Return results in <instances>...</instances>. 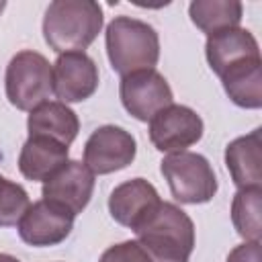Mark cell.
<instances>
[{
	"label": "cell",
	"mask_w": 262,
	"mask_h": 262,
	"mask_svg": "<svg viewBox=\"0 0 262 262\" xmlns=\"http://www.w3.org/2000/svg\"><path fill=\"white\" fill-rule=\"evenodd\" d=\"M190 20L207 35L233 29L242 20V2L237 0H194L188 6Z\"/></svg>",
	"instance_id": "cell-18"
},
{
	"label": "cell",
	"mask_w": 262,
	"mask_h": 262,
	"mask_svg": "<svg viewBox=\"0 0 262 262\" xmlns=\"http://www.w3.org/2000/svg\"><path fill=\"white\" fill-rule=\"evenodd\" d=\"M29 135H45L63 145H70L80 129V121L76 113L59 100H45L35 106L27 119Z\"/></svg>",
	"instance_id": "cell-16"
},
{
	"label": "cell",
	"mask_w": 262,
	"mask_h": 262,
	"mask_svg": "<svg viewBox=\"0 0 262 262\" xmlns=\"http://www.w3.org/2000/svg\"><path fill=\"white\" fill-rule=\"evenodd\" d=\"M0 262H18V260L10 254H0Z\"/></svg>",
	"instance_id": "cell-23"
},
{
	"label": "cell",
	"mask_w": 262,
	"mask_h": 262,
	"mask_svg": "<svg viewBox=\"0 0 262 262\" xmlns=\"http://www.w3.org/2000/svg\"><path fill=\"white\" fill-rule=\"evenodd\" d=\"M162 174L170 184L172 196L184 205L209 203L217 192L215 172L201 154H170L162 160Z\"/></svg>",
	"instance_id": "cell-5"
},
{
	"label": "cell",
	"mask_w": 262,
	"mask_h": 262,
	"mask_svg": "<svg viewBox=\"0 0 262 262\" xmlns=\"http://www.w3.org/2000/svg\"><path fill=\"white\" fill-rule=\"evenodd\" d=\"M121 102L137 121H151L162 108L172 104V88L156 70H139L121 78Z\"/></svg>",
	"instance_id": "cell-6"
},
{
	"label": "cell",
	"mask_w": 262,
	"mask_h": 262,
	"mask_svg": "<svg viewBox=\"0 0 262 262\" xmlns=\"http://www.w3.org/2000/svg\"><path fill=\"white\" fill-rule=\"evenodd\" d=\"M29 205L31 201L27 190L20 184L0 176V227L16 225L20 217L27 213Z\"/></svg>",
	"instance_id": "cell-20"
},
{
	"label": "cell",
	"mask_w": 262,
	"mask_h": 262,
	"mask_svg": "<svg viewBox=\"0 0 262 262\" xmlns=\"http://www.w3.org/2000/svg\"><path fill=\"white\" fill-rule=\"evenodd\" d=\"M72 227H74V215L41 199L29 205L27 213L20 217L18 235L25 244L43 248L63 242L70 235Z\"/></svg>",
	"instance_id": "cell-11"
},
{
	"label": "cell",
	"mask_w": 262,
	"mask_h": 262,
	"mask_svg": "<svg viewBox=\"0 0 262 262\" xmlns=\"http://www.w3.org/2000/svg\"><path fill=\"white\" fill-rule=\"evenodd\" d=\"M106 53L113 70L121 76L154 70L160 57V39L151 25L131 16H117L106 27Z\"/></svg>",
	"instance_id": "cell-3"
},
{
	"label": "cell",
	"mask_w": 262,
	"mask_h": 262,
	"mask_svg": "<svg viewBox=\"0 0 262 262\" xmlns=\"http://www.w3.org/2000/svg\"><path fill=\"white\" fill-rule=\"evenodd\" d=\"M4 8H6V2H4V0H0V14H2V10H4Z\"/></svg>",
	"instance_id": "cell-24"
},
{
	"label": "cell",
	"mask_w": 262,
	"mask_h": 262,
	"mask_svg": "<svg viewBox=\"0 0 262 262\" xmlns=\"http://www.w3.org/2000/svg\"><path fill=\"white\" fill-rule=\"evenodd\" d=\"M151 262H188L194 250V223L176 205L162 201L135 229Z\"/></svg>",
	"instance_id": "cell-1"
},
{
	"label": "cell",
	"mask_w": 262,
	"mask_h": 262,
	"mask_svg": "<svg viewBox=\"0 0 262 262\" xmlns=\"http://www.w3.org/2000/svg\"><path fill=\"white\" fill-rule=\"evenodd\" d=\"M205 55L211 70L217 76H221L229 66L248 57H258L260 49H258V41L250 31L233 27L209 35L205 43Z\"/></svg>",
	"instance_id": "cell-13"
},
{
	"label": "cell",
	"mask_w": 262,
	"mask_h": 262,
	"mask_svg": "<svg viewBox=\"0 0 262 262\" xmlns=\"http://www.w3.org/2000/svg\"><path fill=\"white\" fill-rule=\"evenodd\" d=\"M162 203L154 184L143 178H133L119 184L108 196V211L113 219L129 229H137Z\"/></svg>",
	"instance_id": "cell-12"
},
{
	"label": "cell",
	"mask_w": 262,
	"mask_h": 262,
	"mask_svg": "<svg viewBox=\"0 0 262 262\" xmlns=\"http://www.w3.org/2000/svg\"><path fill=\"white\" fill-rule=\"evenodd\" d=\"M94 190V174L86 164L68 160L57 172L43 182V201L63 209L70 215H78L90 203Z\"/></svg>",
	"instance_id": "cell-9"
},
{
	"label": "cell",
	"mask_w": 262,
	"mask_h": 262,
	"mask_svg": "<svg viewBox=\"0 0 262 262\" xmlns=\"http://www.w3.org/2000/svg\"><path fill=\"white\" fill-rule=\"evenodd\" d=\"M53 70V92L59 102H80L98 88V68L84 51L59 53Z\"/></svg>",
	"instance_id": "cell-10"
},
{
	"label": "cell",
	"mask_w": 262,
	"mask_h": 262,
	"mask_svg": "<svg viewBox=\"0 0 262 262\" xmlns=\"http://www.w3.org/2000/svg\"><path fill=\"white\" fill-rule=\"evenodd\" d=\"M223 90L242 108L262 106V61L258 57L242 59L229 66L221 76Z\"/></svg>",
	"instance_id": "cell-17"
},
{
	"label": "cell",
	"mask_w": 262,
	"mask_h": 262,
	"mask_svg": "<svg viewBox=\"0 0 262 262\" xmlns=\"http://www.w3.org/2000/svg\"><path fill=\"white\" fill-rule=\"evenodd\" d=\"M227 262H260V242H244L235 246L229 252Z\"/></svg>",
	"instance_id": "cell-22"
},
{
	"label": "cell",
	"mask_w": 262,
	"mask_h": 262,
	"mask_svg": "<svg viewBox=\"0 0 262 262\" xmlns=\"http://www.w3.org/2000/svg\"><path fill=\"white\" fill-rule=\"evenodd\" d=\"M203 137V119L184 104H170L149 121V139L166 154L186 151Z\"/></svg>",
	"instance_id": "cell-7"
},
{
	"label": "cell",
	"mask_w": 262,
	"mask_h": 262,
	"mask_svg": "<svg viewBox=\"0 0 262 262\" xmlns=\"http://www.w3.org/2000/svg\"><path fill=\"white\" fill-rule=\"evenodd\" d=\"M137 154L135 137L123 127L102 125L84 145V164L92 174H111L127 168Z\"/></svg>",
	"instance_id": "cell-8"
},
{
	"label": "cell",
	"mask_w": 262,
	"mask_h": 262,
	"mask_svg": "<svg viewBox=\"0 0 262 262\" xmlns=\"http://www.w3.org/2000/svg\"><path fill=\"white\" fill-rule=\"evenodd\" d=\"M102 20L94 0H55L43 16V37L57 53L84 51L98 37Z\"/></svg>",
	"instance_id": "cell-2"
},
{
	"label": "cell",
	"mask_w": 262,
	"mask_h": 262,
	"mask_svg": "<svg viewBox=\"0 0 262 262\" xmlns=\"http://www.w3.org/2000/svg\"><path fill=\"white\" fill-rule=\"evenodd\" d=\"M68 162V145L45 135H29L18 156V170L29 180H47Z\"/></svg>",
	"instance_id": "cell-15"
},
{
	"label": "cell",
	"mask_w": 262,
	"mask_h": 262,
	"mask_svg": "<svg viewBox=\"0 0 262 262\" xmlns=\"http://www.w3.org/2000/svg\"><path fill=\"white\" fill-rule=\"evenodd\" d=\"M98 262H151V260L137 239H129L106 248Z\"/></svg>",
	"instance_id": "cell-21"
},
{
	"label": "cell",
	"mask_w": 262,
	"mask_h": 262,
	"mask_svg": "<svg viewBox=\"0 0 262 262\" xmlns=\"http://www.w3.org/2000/svg\"><path fill=\"white\" fill-rule=\"evenodd\" d=\"M6 98L18 111H33L53 92L51 63L37 51H18L6 68Z\"/></svg>",
	"instance_id": "cell-4"
},
{
	"label": "cell",
	"mask_w": 262,
	"mask_h": 262,
	"mask_svg": "<svg viewBox=\"0 0 262 262\" xmlns=\"http://www.w3.org/2000/svg\"><path fill=\"white\" fill-rule=\"evenodd\" d=\"M260 211H262V186L239 188L231 203V221L235 231L246 242H260L262 225H260Z\"/></svg>",
	"instance_id": "cell-19"
},
{
	"label": "cell",
	"mask_w": 262,
	"mask_h": 262,
	"mask_svg": "<svg viewBox=\"0 0 262 262\" xmlns=\"http://www.w3.org/2000/svg\"><path fill=\"white\" fill-rule=\"evenodd\" d=\"M262 129L233 139L225 147V166L237 188L262 186Z\"/></svg>",
	"instance_id": "cell-14"
}]
</instances>
